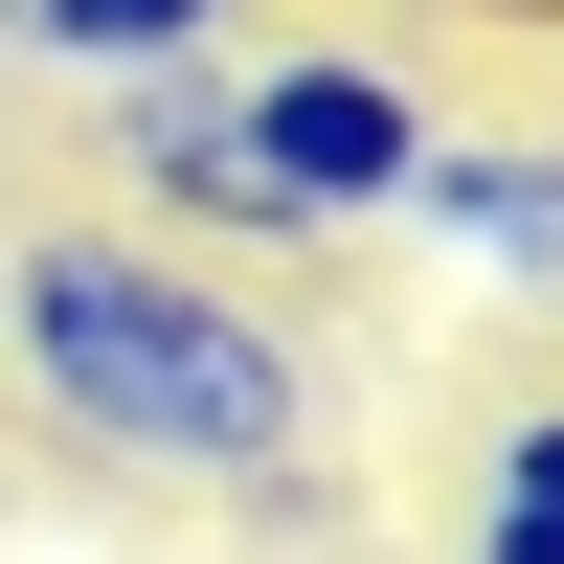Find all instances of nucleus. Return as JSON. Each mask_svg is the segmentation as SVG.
<instances>
[{"mask_svg":"<svg viewBox=\"0 0 564 564\" xmlns=\"http://www.w3.org/2000/svg\"><path fill=\"white\" fill-rule=\"evenodd\" d=\"M0 406L159 497H294L339 384L249 271L159 249V226H0Z\"/></svg>","mask_w":564,"mask_h":564,"instance_id":"obj_1","label":"nucleus"},{"mask_svg":"<svg viewBox=\"0 0 564 564\" xmlns=\"http://www.w3.org/2000/svg\"><path fill=\"white\" fill-rule=\"evenodd\" d=\"M226 135H249L271 249H316V226H384V204H406L430 90H406L384 45H226Z\"/></svg>","mask_w":564,"mask_h":564,"instance_id":"obj_2","label":"nucleus"},{"mask_svg":"<svg viewBox=\"0 0 564 564\" xmlns=\"http://www.w3.org/2000/svg\"><path fill=\"white\" fill-rule=\"evenodd\" d=\"M384 226H430L497 316H564V135H452V113H430V159H406Z\"/></svg>","mask_w":564,"mask_h":564,"instance_id":"obj_3","label":"nucleus"},{"mask_svg":"<svg viewBox=\"0 0 564 564\" xmlns=\"http://www.w3.org/2000/svg\"><path fill=\"white\" fill-rule=\"evenodd\" d=\"M249 0H0V68H90V90H159V68H226Z\"/></svg>","mask_w":564,"mask_h":564,"instance_id":"obj_4","label":"nucleus"},{"mask_svg":"<svg viewBox=\"0 0 564 564\" xmlns=\"http://www.w3.org/2000/svg\"><path fill=\"white\" fill-rule=\"evenodd\" d=\"M452 564H564V406H520V430L475 452V542Z\"/></svg>","mask_w":564,"mask_h":564,"instance_id":"obj_5","label":"nucleus"}]
</instances>
